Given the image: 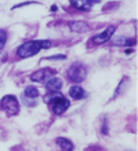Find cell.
<instances>
[{
  "label": "cell",
  "mask_w": 138,
  "mask_h": 151,
  "mask_svg": "<svg viewBox=\"0 0 138 151\" xmlns=\"http://www.w3.org/2000/svg\"><path fill=\"white\" fill-rule=\"evenodd\" d=\"M51 47V41L50 40H32L26 41L17 50V55L20 58H31L36 55L40 50H48Z\"/></svg>",
  "instance_id": "6da1fadb"
},
{
  "label": "cell",
  "mask_w": 138,
  "mask_h": 151,
  "mask_svg": "<svg viewBox=\"0 0 138 151\" xmlns=\"http://www.w3.org/2000/svg\"><path fill=\"white\" fill-rule=\"evenodd\" d=\"M86 76H87V68L83 63H80V62L72 63L66 73V77L69 78V81L76 83V84L84 81V80H86Z\"/></svg>",
  "instance_id": "7a4b0ae2"
},
{
  "label": "cell",
  "mask_w": 138,
  "mask_h": 151,
  "mask_svg": "<svg viewBox=\"0 0 138 151\" xmlns=\"http://www.w3.org/2000/svg\"><path fill=\"white\" fill-rule=\"evenodd\" d=\"M0 107L3 111L7 113V115H17L20 113V103L15 96L6 95L3 99L0 100Z\"/></svg>",
  "instance_id": "3957f363"
},
{
  "label": "cell",
  "mask_w": 138,
  "mask_h": 151,
  "mask_svg": "<svg viewBox=\"0 0 138 151\" xmlns=\"http://www.w3.org/2000/svg\"><path fill=\"white\" fill-rule=\"evenodd\" d=\"M55 74H57V70H54L51 68H44V69L36 70L31 76V80L32 81H36V83H44V81H48L50 78H53Z\"/></svg>",
  "instance_id": "277c9868"
},
{
  "label": "cell",
  "mask_w": 138,
  "mask_h": 151,
  "mask_svg": "<svg viewBox=\"0 0 138 151\" xmlns=\"http://www.w3.org/2000/svg\"><path fill=\"white\" fill-rule=\"evenodd\" d=\"M115 30H116V26H108L104 32L98 33V35H95V36L93 37V43L94 44H104V43H107V41H109L110 37L113 36Z\"/></svg>",
  "instance_id": "5b68a950"
},
{
  "label": "cell",
  "mask_w": 138,
  "mask_h": 151,
  "mask_svg": "<svg viewBox=\"0 0 138 151\" xmlns=\"http://www.w3.org/2000/svg\"><path fill=\"white\" fill-rule=\"evenodd\" d=\"M51 104H53V111H54V114L59 115V114H62V113L69 107V104L71 103H69V100H68L65 96L61 95L59 98H57Z\"/></svg>",
  "instance_id": "8992f818"
},
{
  "label": "cell",
  "mask_w": 138,
  "mask_h": 151,
  "mask_svg": "<svg viewBox=\"0 0 138 151\" xmlns=\"http://www.w3.org/2000/svg\"><path fill=\"white\" fill-rule=\"evenodd\" d=\"M68 26H69V29H71L72 32H75V33H86L90 29L88 25L86 22H83V21H72V22L68 24Z\"/></svg>",
  "instance_id": "52a82bcc"
},
{
  "label": "cell",
  "mask_w": 138,
  "mask_h": 151,
  "mask_svg": "<svg viewBox=\"0 0 138 151\" xmlns=\"http://www.w3.org/2000/svg\"><path fill=\"white\" fill-rule=\"evenodd\" d=\"M46 88H47L48 91H51V92L59 91V89L62 88V80L57 78V77H53V78H50L47 83H46Z\"/></svg>",
  "instance_id": "ba28073f"
},
{
  "label": "cell",
  "mask_w": 138,
  "mask_h": 151,
  "mask_svg": "<svg viewBox=\"0 0 138 151\" xmlns=\"http://www.w3.org/2000/svg\"><path fill=\"white\" fill-rule=\"evenodd\" d=\"M69 96L76 100H80L86 96V92H84V89H83L82 87H79V85H73V87L69 88Z\"/></svg>",
  "instance_id": "9c48e42d"
},
{
  "label": "cell",
  "mask_w": 138,
  "mask_h": 151,
  "mask_svg": "<svg viewBox=\"0 0 138 151\" xmlns=\"http://www.w3.org/2000/svg\"><path fill=\"white\" fill-rule=\"evenodd\" d=\"M94 3H98V1H87V0H79V1H76V0H72L71 4L73 7L79 8V10H83V11H88L91 7H93V4Z\"/></svg>",
  "instance_id": "30bf717a"
},
{
  "label": "cell",
  "mask_w": 138,
  "mask_h": 151,
  "mask_svg": "<svg viewBox=\"0 0 138 151\" xmlns=\"http://www.w3.org/2000/svg\"><path fill=\"white\" fill-rule=\"evenodd\" d=\"M110 43L113 45H122V47H131L135 44V39H129V37H119V39H113Z\"/></svg>",
  "instance_id": "8fae6325"
},
{
  "label": "cell",
  "mask_w": 138,
  "mask_h": 151,
  "mask_svg": "<svg viewBox=\"0 0 138 151\" xmlns=\"http://www.w3.org/2000/svg\"><path fill=\"white\" fill-rule=\"evenodd\" d=\"M55 142H57V144L61 147L62 151H73V143L71 140L65 139V137H57Z\"/></svg>",
  "instance_id": "7c38bea8"
},
{
  "label": "cell",
  "mask_w": 138,
  "mask_h": 151,
  "mask_svg": "<svg viewBox=\"0 0 138 151\" xmlns=\"http://www.w3.org/2000/svg\"><path fill=\"white\" fill-rule=\"evenodd\" d=\"M24 96L25 98H29V99H33V98H37V96H39V91H37V88H35L33 85H31V87L25 88Z\"/></svg>",
  "instance_id": "4fadbf2b"
},
{
  "label": "cell",
  "mask_w": 138,
  "mask_h": 151,
  "mask_svg": "<svg viewBox=\"0 0 138 151\" xmlns=\"http://www.w3.org/2000/svg\"><path fill=\"white\" fill-rule=\"evenodd\" d=\"M6 41H7V33H6V30H3V29H0V51L4 48V45H6Z\"/></svg>",
  "instance_id": "5bb4252c"
},
{
  "label": "cell",
  "mask_w": 138,
  "mask_h": 151,
  "mask_svg": "<svg viewBox=\"0 0 138 151\" xmlns=\"http://www.w3.org/2000/svg\"><path fill=\"white\" fill-rule=\"evenodd\" d=\"M44 59H47V60H59V59H66V56L65 55H53V56H47V58H44Z\"/></svg>",
  "instance_id": "9a60e30c"
},
{
  "label": "cell",
  "mask_w": 138,
  "mask_h": 151,
  "mask_svg": "<svg viewBox=\"0 0 138 151\" xmlns=\"http://www.w3.org/2000/svg\"><path fill=\"white\" fill-rule=\"evenodd\" d=\"M6 62H7V54L4 51H0V66L4 65Z\"/></svg>",
  "instance_id": "2e32d148"
},
{
  "label": "cell",
  "mask_w": 138,
  "mask_h": 151,
  "mask_svg": "<svg viewBox=\"0 0 138 151\" xmlns=\"http://www.w3.org/2000/svg\"><path fill=\"white\" fill-rule=\"evenodd\" d=\"M26 4H33L32 1H26V3H20V4H17V6H14L12 8H18V7H22V6H26Z\"/></svg>",
  "instance_id": "e0dca14e"
},
{
  "label": "cell",
  "mask_w": 138,
  "mask_h": 151,
  "mask_svg": "<svg viewBox=\"0 0 138 151\" xmlns=\"http://www.w3.org/2000/svg\"><path fill=\"white\" fill-rule=\"evenodd\" d=\"M102 132H104V133H105V135H107V133H108V124H107V121H105V122H104V128H102Z\"/></svg>",
  "instance_id": "ac0fdd59"
}]
</instances>
